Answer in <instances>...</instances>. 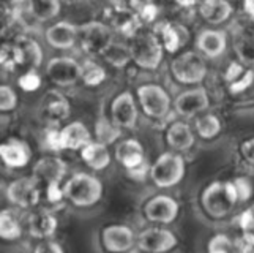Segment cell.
Returning a JSON list of instances; mask_svg holds the SVG:
<instances>
[{
	"instance_id": "obj_6",
	"label": "cell",
	"mask_w": 254,
	"mask_h": 253,
	"mask_svg": "<svg viewBox=\"0 0 254 253\" xmlns=\"http://www.w3.org/2000/svg\"><path fill=\"white\" fill-rule=\"evenodd\" d=\"M187 176V160L183 154L164 151L148 167V179L158 190H171L182 184Z\"/></svg>"
},
{
	"instance_id": "obj_1",
	"label": "cell",
	"mask_w": 254,
	"mask_h": 253,
	"mask_svg": "<svg viewBox=\"0 0 254 253\" xmlns=\"http://www.w3.org/2000/svg\"><path fill=\"white\" fill-rule=\"evenodd\" d=\"M242 204L234 180H212L199 191L197 207L200 215L213 223L227 220Z\"/></svg>"
},
{
	"instance_id": "obj_28",
	"label": "cell",
	"mask_w": 254,
	"mask_h": 253,
	"mask_svg": "<svg viewBox=\"0 0 254 253\" xmlns=\"http://www.w3.org/2000/svg\"><path fill=\"white\" fill-rule=\"evenodd\" d=\"M81 160L89 167L92 171H104L109 168L112 162V155L109 152V146L100 141H93L87 144L84 149L79 151Z\"/></svg>"
},
{
	"instance_id": "obj_25",
	"label": "cell",
	"mask_w": 254,
	"mask_h": 253,
	"mask_svg": "<svg viewBox=\"0 0 254 253\" xmlns=\"http://www.w3.org/2000/svg\"><path fill=\"white\" fill-rule=\"evenodd\" d=\"M0 159L8 169H22L32 160V149L22 139L10 138L0 144Z\"/></svg>"
},
{
	"instance_id": "obj_17",
	"label": "cell",
	"mask_w": 254,
	"mask_h": 253,
	"mask_svg": "<svg viewBox=\"0 0 254 253\" xmlns=\"http://www.w3.org/2000/svg\"><path fill=\"white\" fill-rule=\"evenodd\" d=\"M43 40L46 45L60 52L71 51L77 46L79 40V25L68 19H60L49 24L43 32Z\"/></svg>"
},
{
	"instance_id": "obj_36",
	"label": "cell",
	"mask_w": 254,
	"mask_h": 253,
	"mask_svg": "<svg viewBox=\"0 0 254 253\" xmlns=\"http://www.w3.org/2000/svg\"><path fill=\"white\" fill-rule=\"evenodd\" d=\"M0 64H2V70L8 73L19 72L21 68L24 70V56L17 41H6L5 45H2Z\"/></svg>"
},
{
	"instance_id": "obj_41",
	"label": "cell",
	"mask_w": 254,
	"mask_h": 253,
	"mask_svg": "<svg viewBox=\"0 0 254 253\" xmlns=\"http://www.w3.org/2000/svg\"><path fill=\"white\" fill-rule=\"evenodd\" d=\"M239 157L240 162L247 168L254 169V136L243 139L239 146Z\"/></svg>"
},
{
	"instance_id": "obj_19",
	"label": "cell",
	"mask_w": 254,
	"mask_h": 253,
	"mask_svg": "<svg viewBox=\"0 0 254 253\" xmlns=\"http://www.w3.org/2000/svg\"><path fill=\"white\" fill-rule=\"evenodd\" d=\"M196 133L192 130V125L185 119L175 117L171 120L164 130V143L169 151L185 154L192 149L196 144Z\"/></svg>"
},
{
	"instance_id": "obj_32",
	"label": "cell",
	"mask_w": 254,
	"mask_h": 253,
	"mask_svg": "<svg viewBox=\"0 0 254 253\" xmlns=\"http://www.w3.org/2000/svg\"><path fill=\"white\" fill-rule=\"evenodd\" d=\"M22 56H24V72L25 70H38L43 65V48L37 38L32 37H19L17 40Z\"/></svg>"
},
{
	"instance_id": "obj_39",
	"label": "cell",
	"mask_w": 254,
	"mask_h": 253,
	"mask_svg": "<svg viewBox=\"0 0 254 253\" xmlns=\"http://www.w3.org/2000/svg\"><path fill=\"white\" fill-rule=\"evenodd\" d=\"M17 103H19V97H17L14 87L3 83L0 85V111H2V114L13 112L17 108Z\"/></svg>"
},
{
	"instance_id": "obj_29",
	"label": "cell",
	"mask_w": 254,
	"mask_h": 253,
	"mask_svg": "<svg viewBox=\"0 0 254 253\" xmlns=\"http://www.w3.org/2000/svg\"><path fill=\"white\" fill-rule=\"evenodd\" d=\"M253 249L248 247L240 239L232 238L227 233H215L213 236H210L205 242V253H243L251 252Z\"/></svg>"
},
{
	"instance_id": "obj_37",
	"label": "cell",
	"mask_w": 254,
	"mask_h": 253,
	"mask_svg": "<svg viewBox=\"0 0 254 253\" xmlns=\"http://www.w3.org/2000/svg\"><path fill=\"white\" fill-rule=\"evenodd\" d=\"M235 222H237V228L240 231L242 241L248 247L254 249V201L243 209L237 215Z\"/></svg>"
},
{
	"instance_id": "obj_38",
	"label": "cell",
	"mask_w": 254,
	"mask_h": 253,
	"mask_svg": "<svg viewBox=\"0 0 254 253\" xmlns=\"http://www.w3.org/2000/svg\"><path fill=\"white\" fill-rule=\"evenodd\" d=\"M43 84V78L38 70H25L19 73L16 80V85L24 92H37Z\"/></svg>"
},
{
	"instance_id": "obj_14",
	"label": "cell",
	"mask_w": 254,
	"mask_h": 253,
	"mask_svg": "<svg viewBox=\"0 0 254 253\" xmlns=\"http://www.w3.org/2000/svg\"><path fill=\"white\" fill-rule=\"evenodd\" d=\"M179 244L177 233L169 226L150 225L137 233V249L142 253H171Z\"/></svg>"
},
{
	"instance_id": "obj_45",
	"label": "cell",
	"mask_w": 254,
	"mask_h": 253,
	"mask_svg": "<svg viewBox=\"0 0 254 253\" xmlns=\"http://www.w3.org/2000/svg\"><path fill=\"white\" fill-rule=\"evenodd\" d=\"M242 11L248 21L254 22V0H242Z\"/></svg>"
},
{
	"instance_id": "obj_20",
	"label": "cell",
	"mask_w": 254,
	"mask_h": 253,
	"mask_svg": "<svg viewBox=\"0 0 254 253\" xmlns=\"http://www.w3.org/2000/svg\"><path fill=\"white\" fill-rule=\"evenodd\" d=\"M197 14L207 27H224L231 25L235 8L231 0H199Z\"/></svg>"
},
{
	"instance_id": "obj_43",
	"label": "cell",
	"mask_w": 254,
	"mask_h": 253,
	"mask_svg": "<svg viewBox=\"0 0 254 253\" xmlns=\"http://www.w3.org/2000/svg\"><path fill=\"white\" fill-rule=\"evenodd\" d=\"M32 253H65V249L60 242L54 241V238L38 241L37 246L33 247Z\"/></svg>"
},
{
	"instance_id": "obj_5",
	"label": "cell",
	"mask_w": 254,
	"mask_h": 253,
	"mask_svg": "<svg viewBox=\"0 0 254 253\" xmlns=\"http://www.w3.org/2000/svg\"><path fill=\"white\" fill-rule=\"evenodd\" d=\"M133 64L144 72H158L164 62L166 51L153 30L141 29L127 38Z\"/></svg>"
},
{
	"instance_id": "obj_23",
	"label": "cell",
	"mask_w": 254,
	"mask_h": 253,
	"mask_svg": "<svg viewBox=\"0 0 254 253\" xmlns=\"http://www.w3.org/2000/svg\"><path fill=\"white\" fill-rule=\"evenodd\" d=\"M231 48L235 52V59L254 67V22L232 24L231 25Z\"/></svg>"
},
{
	"instance_id": "obj_24",
	"label": "cell",
	"mask_w": 254,
	"mask_h": 253,
	"mask_svg": "<svg viewBox=\"0 0 254 253\" xmlns=\"http://www.w3.org/2000/svg\"><path fill=\"white\" fill-rule=\"evenodd\" d=\"M25 226H27V233L32 239L45 241L54 238L59 228V220L52 209L43 207L37 209V211H30Z\"/></svg>"
},
{
	"instance_id": "obj_7",
	"label": "cell",
	"mask_w": 254,
	"mask_h": 253,
	"mask_svg": "<svg viewBox=\"0 0 254 253\" xmlns=\"http://www.w3.org/2000/svg\"><path fill=\"white\" fill-rule=\"evenodd\" d=\"M98 253H137V233L127 223H106L96 233Z\"/></svg>"
},
{
	"instance_id": "obj_21",
	"label": "cell",
	"mask_w": 254,
	"mask_h": 253,
	"mask_svg": "<svg viewBox=\"0 0 254 253\" xmlns=\"http://www.w3.org/2000/svg\"><path fill=\"white\" fill-rule=\"evenodd\" d=\"M155 35L161 41L164 51L171 56H175L182 52L185 45L190 40V32L183 24L175 21H163L156 22L155 27L152 29Z\"/></svg>"
},
{
	"instance_id": "obj_35",
	"label": "cell",
	"mask_w": 254,
	"mask_h": 253,
	"mask_svg": "<svg viewBox=\"0 0 254 253\" xmlns=\"http://www.w3.org/2000/svg\"><path fill=\"white\" fill-rule=\"evenodd\" d=\"M93 132H95V141H100L106 146H111L122 136V132H124V130L114 124L112 119L108 114H101L95 122Z\"/></svg>"
},
{
	"instance_id": "obj_8",
	"label": "cell",
	"mask_w": 254,
	"mask_h": 253,
	"mask_svg": "<svg viewBox=\"0 0 254 253\" xmlns=\"http://www.w3.org/2000/svg\"><path fill=\"white\" fill-rule=\"evenodd\" d=\"M116 41L111 25L98 19H90L79 25V40L77 46L87 57H103L108 48Z\"/></svg>"
},
{
	"instance_id": "obj_15",
	"label": "cell",
	"mask_w": 254,
	"mask_h": 253,
	"mask_svg": "<svg viewBox=\"0 0 254 253\" xmlns=\"http://www.w3.org/2000/svg\"><path fill=\"white\" fill-rule=\"evenodd\" d=\"M112 122L122 130H134L141 119V109L136 100L134 92L128 89L119 92L116 97L111 100L109 114Z\"/></svg>"
},
{
	"instance_id": "obj_22",
	"label": "cell",
	"mask_w": 254,
	"mask_h": 253,
	"mask_svg": "<svg viewBox=\"0 0 254 253\" xmlns=\"http://www.w3.org/2000/svg\"><path fill=\"white\" fill-rule=\"evenodd\" d=\"M114 159L127 172L145 167V147L137 138L120 139L114 149Z\"/></svg>"
},
{
	"instance_id": "obj_3",
	"label": "cell",
	"mask_w": 254,
	"mask_h": 253,
	"mask_svg": "<svg viewBox=\"0 0 254 253\" xmlns=\"http://www.w3.org/2000/svg\"><path fill=\"white\" fill-rule=\"evenodd\" d=\"M64 196L76 211H89L98 206L104 198V184L103 180L95 176L93 172H73L64 182Z\"/></svg>"
},
{
	"instance_id": "obj_4",
	"label": "cell",
	"mask_w": 254,
	"mask_h": 253,
	"mask_svg": "<svg viewBox=\"0 0 254 253\" xmlns=\"http://www.w3.org/2000/svg\"><path fill=\"white\" fill-rule=\"evenodd\" d=\"M168 73L172 83L180 89L204 85L208 76V64L196 49H187L171 59Z\"/></svg>"
},
{
	"instance_id": "obj_34",
	"label": "cell",
	"mask_w": 254,
	"mask_h": 253,
	"mask_svg": "<svg viewBox=\"0 0 254 253\" xmlns=\"http://www.w3.org/2000/svg\"><path fill=\"white\" fill-rule=\"evenodd\" d=\"M101 59L104 60V64H108L109 67L117 68V70H124L129 64H133L128 43L127 41H117V40L108 48V51L104 52Z\"/></svg>"
},
{
	"instance_id": "obj_13",
	"label": "cell",
	"mask_w": 254,
	"mask_h": 253,
	"mask_svg": "<svg viewBox=\"0 0 254 253\" xmlns=\"http://www.w3.org/2000/svg\"><path fill=\"white\" fill-rule=\"evenodd\" d=\"M229 45L231 35L224 27H204L194 38V49L207 62L221 60L229 51Z\"/></svg>"
},
{
	"instance_id": "obj_27",
	"label": "cell",
	"mask_w": 254,
	"mask_h": 253,
	"mask_svg": "<svg viewBox=\"0 0 254 253\" xmlns=\"http://www.w3.org/2000/svg\"><path fill=\"white\" fill-rule=\"evenodd\" d=\"M192 130L200 141H215L223 133V120L212 111H205L192 119Z\"/></svg>"
},
{
	"instance_id": "obj_26",
	"label": "cell",
	"mask_w": 254,
	"mask_h": 253,
	"mask_svg": "<svg viewBox=\"0 0 254 253\" xmlns=\"http://www.w3.org/2000/svg\"><path fill=\"white\" fill-rule=\"evenodd\" d=\"M59 141L62 151H81L93 141L92 132L84 122L71 120L59 128Z\"/></svg>"
},
{
	"instance_id": "obj_33",
	"label": "cell",
	"mask_w": 254,
	"mask_h": 253,
	"mask_svg": "<svg viewBox=\"0 0 254 253\" xmlns=\"http://www.w3.org/2000/svg\"><path fill=\"white\" fill-rule=\"evenodd\" d=\"M62 11L60 0H29V13L37 22H49Z\"/></svg>"
},
{
	"instance_id": "obj_9",
	"label": "cell",
	"mask_w": 254,
	"mask_h": 253,
	"mask_svg": "<svg viewBox=\"0 0 254 253\" xmlns=\"http://www.w3.org/2000/svg\"><path fill=\"white\" fill-rule=\"evenodd\" d=\"M81 68L82 64L76 57L60 54L45 64V76L57 89H71L81 84Z\"/></svg>"
},
{
	"instance_id": "obj_42",
	"label": "cell",
	"mask_w": 254,
	"mask_h": 253,
	"mask_svg": "<svg viewBox=\"0 0 254 253\" xmlns=\"http://www.w3.org/2000/svg\"><path fill=\"white\" fill-rule=\"evenodd\" d=\"M234 184H235V188L239 191V196H240V201L242 203H248L250 199L253 198V193H254V187L251 184V180L248 177H237V179H232Z\"/></svg>"
},
{
	"instance_id": "obj_10",
	"label": "cell",
	"mask_w": 254,
	"mask_h": 253,
	"mask_svg": "<svg viewBox=\"0 0 254 253\" xmlns=\"http://www.w3.org/2000/svg\"><path fill=\"white\" fill-rule=\"evenodd\" d=\"M180 215V203L168 191H160L147 198L142 204V217L150 225L169 226Z\"/></svg>"
},
{
	"instance_id": "obj_16",
	"label": "cell",
	"mask_w": 254,
	"mask_h": 253,
	"mask_svg": "<svg viewBox=\"0 0 254 253\" xmlns=\"http://www.w3.org/2000/svg\"><path fill=\"white\" fill-rule=\"evenodd\" d=\"M71 112V106L62 89H49L40 98L38 114L49 127H57L65 122Z\"/></svg>"
},
{
	"instance_id": "obj_2",
	"label": "cell",
	"mask_w": 254,
	"mask_h": 253,
	"mask_svg": "<svg viewBox=\"0 0 254 253\" xmlns=\"http://www.w3.org/2000/svg\"><path fill=\"white\" fill-rule=\"evenodd\" d=\"M136 100L141 114L153 124H166L175 119L174 97L169 89L161 83L144 81L136 85Z\"/></svg>"
},
{
	"instance_id": "obj_30",
	"label": "cell",
	"mask_w": 254,
	"mask_h": 253,
	"mask_svg": "<svg viewBox=\"0 0 254 253\" xmlns=\"http://www.w3.org/2000/svg\"><path fill=\"white\" fill-rule=\"evenodd\" d=\"M81 68V84L89 89H98L108 80V70L96 59L87 57L82 60Z\"/></svg>"
},
{
	"instance_id": "obj_44",
	"label": "cell",
	"mask_w": 254,
	"mask_h": 253,
	"mask_svg": "<svg viewBox=\"0 0 254 253\" xmlns=\"http://www.w3.org/2000/svg\"><path fill=\"white\" fill-rule=\"evenodd\" d=\"M137 16L142 24H153L156 21V17H158V6L152 2H145L139 8Z\"/></svg>"
},
{
	"instance_id": "obj_18",
	"label": "cell",
	"mask_w": 254,
	"mask_h": 253,
	"mask_svg": "<svg viewBox=\"0 0 254 253\" xmlns=\"http://www.w3.org/2000/svg\"><path fill=\"white\" fill-rule=\"evenodd\" d=\"M66 163L57 155H46L33 165L32 177L45 190L49 185H60L64 184L66 176Z\"/></svg>"
},
{
	"instance_id": "obj_11",
	"label": "cell",
	"mask_w": 254,
	"mask_h": 253,
	"mask_svg": "<svg viewBox=\"0 0 254 253\" xmlns=\"http://www.w3.org/2000/svg\"><path fill=\"white\" fill-rule=\"evenodd\" d=\"M210 93L205 85L187 87L174 95V114L179 119L192 120L210 111Z\"/></svg>"
},
{
	"instance_id": "obj_46",
	"label": "cell",
	"mask_w": 254,
	"mask_h": 253,
	"mask_svg": "<svg viewBox=\"0 0 254 253\" xmlns=\"http://www.w3.org/2000/svg\"><path fill=\"white\" fill-rule=\"evenodd\" d=\"M174 3L177 5L180 10H197L199 0H174Z\"/></svg>"
},
{
	"instance_id": "obj_40",
	"label": "cell",
	"mask_w": 254,
	"mask_h": 253,
	"mask_svg": "<svg viewBox=\"0 0 254 253\" xmlns=\"http://www.w3.org/2000/svg\"><path fill=\"white\" fill-rule=\"evenodd\" d=\"M111 10L119 16L137 14L139 8L142 5V0H108Z\"/></svg>"
},
{
	"instance_id": "obj_12",
	"label": "cell",
	"mask_w": 254,
	"mask_h": 253,
	"mask_svg": "<svg viewBox=\"0 0 254 253\" xmlns=\"http://www.w3.org/2000/svg\"><path fill=\"white\" fill-rule=\"evenodd\" d=\"M5 198L19 211H33L43 198V187L32 176L17 177L6 185Z\"/></svg>"
},
{
	"instance_id": "obj_31",
	"label": "cell",
	"mask_w": 254,
	"mask_h": 253,
	"mask_svg": "<svg viewBox=\"0 0 254 253\" xmlns=\"http://www.w3.org/2000/svg\"><path fill=\"white\" fill-rule=\"evenodd\" d=\"M24 226L14 209H3L0 212V238L5 242H16L22 238Z\"/></svg>"
}]
</instances>
